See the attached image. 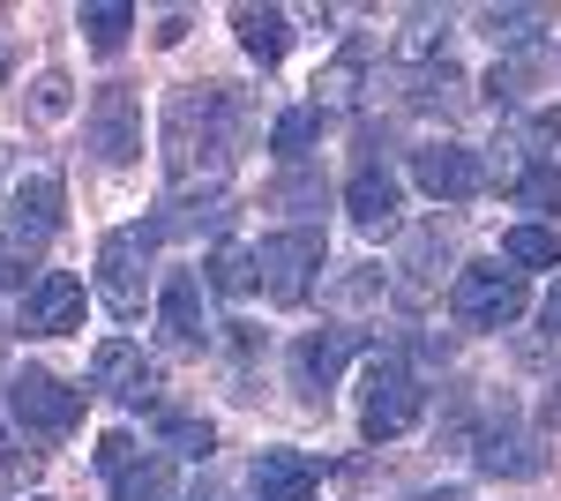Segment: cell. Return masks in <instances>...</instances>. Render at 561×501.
<instances>
[{"mask_svg": "<svg viewBox=\"0 0 561 501\" xmlns=\"http://www.w3.org/2000/svg\"><path fill=\"white\" fill-rule=\"evenodd\" d=\"M240 127H248V105L232 83H187L165 105V180L173 195H195V187H217L232 172V150H240Z\"/></svg>", "mask_w": 561, "mask_h": 501, "instance_id": "obj_1", "label": "cell"}, {"mask_svg": "<svg viewBox=\"0 0 561 501\" xmlns=\"http://www.w3.org/2000/svg\"><path fill=\"white\" fill-rule=\"evenodd\" d=\"M449 315L465 330H510L524 315V270H510V262H465L449 277Z\"/></svg>", "mask_w": 561, "mask_h": 501, "instance_id": "obj_2", "label": "cell"}, {"mask_svg": "<svg viewBox=\"0 0 561 501\" xmlns=\"http://www.w3.org/2000/svg\"><path fill=\"white\" fill-rule=\"evenodd\" d=\"M420 405H427L420 375H412L397 352H382V360L367 367V382H359V434H367V442H397V434L420 419Z\"/></svg>", "mask_w": 561, "mask_h": 501, "instance_id": "obj_3", "label": "cell"}, {"mask_svg": "<svg viewBox=\"0 0 561 501\" xmlns=\"http://www.w3.org/2000/svg\"><path fill=\"white\" fill-rule=\"evenodd\" d=\"M150 225H121V232H105V248H98V299L135 322L142 315V293H150Z\"/></svg>", "mask_w": 561, "mask_h": 501, "instance_id": "obj_4", "label": "cell"}, {"mask_svg": "<svg viewBox=\"0 0 561 501\" xmlns=\"http://www.w3.org/2000/svg\"><path fill=\"white\" fill-rule=\"evenodd\" d=\"M8 412L23 434H45V442H60L76 419H83V389H68L60 375H45V367H23V375L8 382Z\"/></svg>", "mask_w": 561, "mask_h": 501, "instance_id": "obj_5", "label": "cell"}, {"mask_svg": "<svg viewBox=\"0 0 561 501\" xmlns=\"http://www.w3.org/2000/svg\"><path fill=\"white\" fill-rule=\"evenodd\" d=\"M322 232H270V240H262L255 248V285L270 299H285V307H293V299H307V285H314V270H322Z\"/></svg>", "mask_w": 561, "mask_h": 501, "instance_id": "obj_6", "label": "cell"}, {"mask_svg": "<svg viewBox=\"0 0 561 501\" xmlns=\"http://www.w3.org/2000/svg\"><path fill=\"white\" fill-rule=\"evenodd\" d=\"M90 150L105 166H135L142 158V98H135V83H105L90 98Z\"/></svg>", "mask_w": 561, "mask_h": 501, "instance_id": "obj_7", "label": "cell"}, {"mask_svg": "<svg viewBox=\"0 0 561 501\" xmlns=\"http://www.w3.org/2000/svg\"><path fill=\"white\" fill-rule=\"evenodd\" d=\"M90 389L98 397H113V405H128V412H142V405H158V360H142L135 344H98L90 352Z\"/></svg>", "mask_w": 561, "mask_h": 501, "instance_id": "obj_8", "label": "cell"}, {"mask_svg": "<svg viewBox=\"0 0 561 501\" xmlns=\"http://www.w3.org/2000/svg\"><path fill=\"white\" fill-rule=\"evenodd\" d=\"M158 337H165L173 352H203V344H210V315H203V277H195V270H173V277L158 285Z\"/></svg>", "mask_w": 561, "mask_h": 501, "instance_id": "obj_9", "label": "cell"}, {"mask_svg": "<svg viewBox=\"0 0 561 501\" xmlns=\"http://www.w3.org/2000/svg\"><path fill=\"white\" fill-rule=\"evenodd\" d=\"M412 180L427 187L434 203H465V195H479L486 166H479V150H465V143H427V150H412Z\"/></svg>", "mask_w": 561, "mask_h": 501, "instance_id": "obj_10", "label": "cell"}, {"mask_svg": "<svg viewBox=\"0 0 561 501\" xmlns=\"http://www.w3.org/2000/svg\"><path fill=\"white\" fill-rule=\"evenodd\" d=\"M472 457H479V471H486V479H539V471H547V449H539V434H524L510 412H502L494 426H486V434H479Z\"/></svg>", "mask_w": 561, "mask_h": 501, "instance_id": "obj_11", "label": "cell"}, {"mask_svg": "<svg viewBox=\"0 0 561 501\" xmlns=\"http://www.w3.org/2000/svg\"><path fill=\"white\" fill-rule=\"evenodd\" d=\"M442 262H449V225H420V232L404 240V262H397L389 293L404 299V307H427L434 285H442Z\"/></svg>", "mask_w": 561, "mask_h": 501, "instance_id": "obj_12", "label": "cell"}, {"mask_svg": "<svg viewBox=\"0 0 561 501\" xmlns=\"http://www.w3.org/2000/svg\"><path fill=\"white\" fill-rule=\"evenodd\" d=\"M23 330H31V337H68V330H83V285H76L68 270H45L38 285L23 293Z\"/></svg>", "mask_w": 561, "mask_h": 501, "instance_id": "obj_13", "label": "cell"}, {"mask_svg": "<svg viewBox=\"0 0 561 501\" xmlns=\"http://www.w3.org/2000/svg\"><path fill=\"white\" fill-rule=\"evenodd\" d=\"M322 487V464L307 449H262L248 464V501H307Z\"/></svg>", "mask_w": 561, "mask_h": 501, "instance_id": "obj_14", "label": "cell"}, {"mask_svg": "<svg viewBox=\"0 0 561 501\" xmlns=\"http://www.w3.org/2000/svg\"><path fill=\"white\" fill-rule=\"evenodd\" d=\"M352 352H367V337L359 330H314L293 344V382H300L307 397H322V389H337V375H345Z\"/></svg>", "mask_w": 561, "mask_h": 501, "instance_id": "obj_15", "label": "cell"}, {"mask_svg": "<svg viewBox=\"0 0 561 501\" xmlns=\"http://www.w3.org/2000/svg\"><path fill=\"white\" fill-rule=\"evenodd\" d=\"M345 209L359 232H397V209H404V187H397V172L382 166H359L345 187Z\"/></svg>", "mask_w": 561, "mask_h": 501, "instance_id": "obj_16", "label": "cell"}, {"mask_svg": "<svg viewBox=\"0 0 561 501\" xmlns=\"http://www.w3.org/2000/svg\"><path fill=\"white\" fill-rule=\"evenodd\" d=\"M232 31L248 45V60H262V68H277L293 53V15L285 8H232Z\"/></svg>", "mask_w": 561, "mask_h": 501, "instance_id": "obj_17", "label": "cell"}, {"mask_svg": "<svg viewBox=\"0 0 561 501\" xmlns=\"http://www.w3.org/2000/svg\"><path fill=\"white\" fill-rule=\"evenodd\" d=\"M45 225H31L23 209H0V285H23V270H38L45 254Z\"/></svg>", "mask_w": 561, "mask_h": 501, "instance_id": "obj_18", "label": "cell"}, {"mask_svg": "<svg viewBox=\"0 0 561 501\" xmlns=\"http://www.w3.org/2000/svg\"><path fill=\"white\" fill-rule=\"evenodd\" d=\"M502 262L510 270H561V232L554 225H510L502 232Z\"/></svg>", "mask_w": 561, "mask_h": 501, "instance_id": "obj_19", "label": "cell"}, {"mask_svg": "<svg viewBox=\"0 0 561 501\" xmlns=\"http://www.w3.org/2000/svg\"><path fill=\"white\" fill-rule=\"evenodd\" d=\"M180 479H173V457H142L113 479V501H173Z\"/></svg>", "mask_w": 561, "mask_h": 501, "instance_id": "obj_20", "label": "cell"}, {"mask_svg": "<svg viewBox=\"0 0 561 501\" xmlns=\"http://www.w3.org/2000/svg\"><path fill=\"white\" fill-rule=\"evenodd\" d=\"M322 127H330V105H293L285 121L270 127V150H277V158H307V150L322 143Z\"/></svg>", "mask_w": 561, "mask_h": 501, "instance_id": "obj_21", "label": "cell"}, {"mask_svg": "<svg viewBox=\"0 0 561 501\" xmlns=\"http://www.w3.org/2000/svg\"><path fill=\"white\" fill-rule=\"evenodd\" d=\"M479 31L494 45H510V53H524V45H539V31H547V8H486Z\"/></svg>", "mask_w": 561, "mask_h": 501, "instance_id": "obj_22", "label": "cell"}, {"mask_svg": "<svg viewBox=\"0 0 561 501\" xmlns=\"http://www.w3.org/2000/svg\"><path fill=\"white\" fill-rule=\"evenodd\" d=\"M83 31H90L98 53H121L128 31H135V8H128V0H90V8H83Z\"/></svg>", "mask_w": 561, "mask_h": 501, "instance_id": "obj_23", "label": "cell"}, {"mask_svg": "<svg viewBox=\"0 0 561 501\" xmlns=\"http://www.w3.org/2000/svg\"><path fill=\"white\" fill-rule=\"evenodd\" d=\"M203 285H210V293H255V248H232V240H225V248L210 254V277H203Z\"/></svg>", "mask_w": 561, "mask_h": 501, "instance_id": "obj_24", "label": "cell"}, {"mask_svg": "<svg viewBox=\"0 0 561 501\" xmlns=\"http://www.w3.org/2000/svg\"><path fill=\"white\" fill-rule=\"evenodd\" d=\"M165 449H173V457H210V449H217V426H210V419H187V412H180V419H165Z\"/></svg>", "mask_w": 561, "mask_h": 501, "instance_id": "obj_25", "label": "cell"}, {"mask_svg": "<svg viewBox=\"0 0 561 501\" xmlns=\"http://www.w3.org/2000/svg\"><path fill=\"white\" fill-rule=\"evenodd\" d=\"M517 203L524 209H554V217H561V166H531L517 180Z\"/></svg>", "mask_w": 561, "mask_h": 501, "instance_id": "obj_26", "label": "cell"}, {"mask_svg": "<svg viewBox=\"0 0 561 501\" xmlns=\"http://www.w3.org/2000/svg\"><path fill=\"white\" fill-rule=\"evenodd\" d=\"M442 31H449V23H442V15H427V8H420V15H412V23H404V38H397V53H404V60H420V53H434V45H442Z\"/></svg>", "mask_w": 561, "mask_h": 501, "instance_id": "obj_27", "label": "cell"}, {"mask_svg": "<svg viewBox=\"0 0 561 501\" xmlns=\"http://www.w3.org/2000/svg\"><path fill=\"white\" fill-rule=\"evenodd\" d=\"M128 464H142V442H135V434H105V442H98V471H105V479H121Z\"/></svg>", "mask_w": 561, "mask_h": 501, "instance_id": "obj_28", "label": "cell"}, {"mask_svg": "<svg viewBox=\"0 0 561 501\" xmlns=\"http://www.w3.org/2000/svg\"><path fill=\"white\" fill-rule=\"evenodd\" d=\"M23 479H31V449L0 426V487H23Z\"/></svg>", "mask_w": 561, "mask_h": 501, "instance_id": "obj_29", "label": "cell"}, {"mask_svg": "<svg viewBox=\"0 0 561 501\" xmlns=\"http://www.w3.org/2000/svg\"><path fill=\"white\" fill-rule=\"evenodd\" d=\"M38 113H45V121L68 113V76H45V83H38Z\"/></svg>", "mask_w": 561, "mask_h": 501, "instance_id": "obj_30", "label": "cell"}, {"mask_svg": "<svg viewBox=\"0 0 561 501\" xmlns=\"http://www.w3.org/2000/svg\"><path fill=\"white\" fill-rule=\"evenodd\" d=\"M539 322H547V337H561V285L547 293V307H539Z\"/></svg>", "mask_w": 561, "mask_h": 501, "instance_id": "obj_31", "label": "cell"}, {"mask_svg": "<svg viewBox=\"0 0 561 501\" xmlns=\"http://www.w3.org/2000/svg\"><path fill=\"white\" fill-rule=\"evenodd\" d=\"M547 419H554V426H561V382H554V389H547Z\"/></svg>", "mask_w": 561, "mask_h": 501, "instance_id": "obj_32", "label": "cell"}, {"mask_svg": "<svg viewBox=\"0 0 561 501\" xmlns=\"http://www.w3.org/2000/svg\"><path fill=\"white\" fill-rule=\"evenodd\" d=\"M420 501H465V494H457V487H442V494H420Z\"/></svg>", "mask_w": 561, "mask_h": 501, "instance_id": "obj_33", "label": "cell"}, {"mask_svg": "<svg viewBox=\"0 0 561 501\" xmlns=\"http://www.w3.org/2000/svg\"><path fill=\"white\" fill-rule=\"evenodd\" d=\"M0 83H8V53H0Z\"/></svg>", "mask_w": 561, "mask_h": 501, "instance_id": "obj_34", "label": "cell"}, {"mask_svg": "<svg viewBox=\"0 0 561 501\" xmlns=\"http://www.w3.org/2000/svg\"><path fill=\"white\" fill-rule=\"evenodd\" d=\"M0 172H8V143H0Z\"/></svg>", "mask_w": 561, "mask_h": 501, "instance_id": "obj_35", "label": "cell"}, {"mask_svg": "<svg viewBox=\"0 0 561 501\" xmlns=\"http://www.w3.org/2000/svg\"><path fill=\"white\" fill-rule=\"evenodd\" d=\"M31 501H45V494H31Z\"/></svg>", "mask_w": 561, "mask_h": 501, "instance_id": "obj_36", "label": "cell"}]
</instances>
